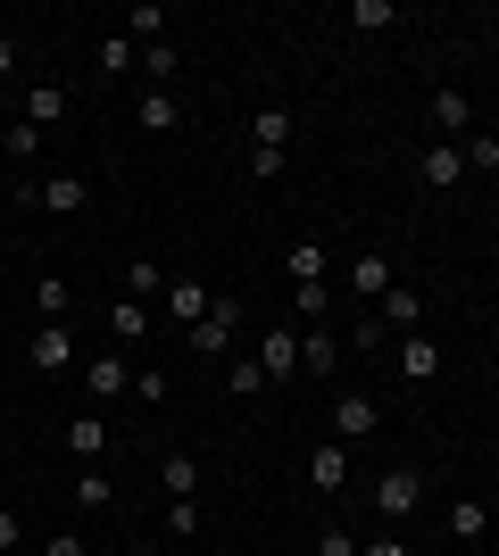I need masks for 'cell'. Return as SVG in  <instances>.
I'll return each instance as SVG.
<instances>
[{
  "label": "cell",
  "instance_id": "cell-1",
  "mask_svg": "<svg viewBox=\"0 0 499 556\" xmlns=\"http://www.w3.org/2000/svg\"><path fill=\"white\" fill-rule=\"evenodd\" d=\"M234 332H241V291H216V307L184 332V349H191V357H225V349H234Z\"/></svg>",
  "mask_w": 499,
  "mask_h": 556
},
{
  "label": "cell",
  "instance_id": "cell-2",
  "mask_svg": "<svg viewBox=\"0 0 499 556\" xmlns=\"http://www.w3.org/2000/svg\"><path fill=\"white\" fill-rule=\"evenodd\" d=\"M366 498H375V515H383V523H408V515L425 507V473H416V465H391V473H383V482L366 490Z\"/></svg>",
  "mask_w": 499,
  "mask_h": 556
},
{
  "label": "cell",
  "instance_id": "cell-3",
  "mask_svg": "<svg viewBox=\"0 0 499 556\" xmlns=\"http://www.w3.org/2000/svg\"><path fill=\"white\" fill-rule=\"evenodd\" d=\"M25 208H42V216H84L92 208V175H50V184H25Z\"/></svg>",
  "mask_w": 499,
  "mask_h": 556
},
{
  "label": "cell",
  "instance_id": "cell-4",
  "mask_svg": "<svg viewBox=\"0 0 499 556\" xmlns=\"http://www.w3.org/2000/svg\"><path fill=\"white\" fill-rule=\"evenodd\" d=\"M333 441H341V448H350V441H366V432H383V407H375V399H366V391H341V399H333Z\"/></svg>",
  "mask_w": 499,
  "mask_h": 556
},
{
  "label": "cell",
  "instance_id": "cell-5",
  "mask_svg": "<svg viewBox=\"0 0 499 556\" xmlns=\"http://www.w3.org/2000/svg\"><path fill=\"white\" fill-rule=\"evenodd\" d=\"M259 366H266V382H291V374H300V325H266L259 332Z\"/></svg>",
  "mask_w": 499,
  "mask_h": 556
},
{
  "label": "cell",
  "instance_id": "cell-6",
  "mask_svg": "<svg viewBox=\"0 0 499 556\" xmlns=\"http://www.w3.org/2000/svg\"><path fill=\"white\" fill-rule=\"evenodd\" d=\"M25 366H34V374H67L75 366V332L67 325H42L34 341H25Z\"/></svg>",
  "mask_w": 499,
  "mask_h": 556
},
{
  "label": "cell",
  "instance_id": "cell-7",
  "mask_svg": "<svg viewBox=\"0 0 499 556\" xmlns=\"http://www.w3.org/2000/svg\"><path fill=\"white\" fill-rule=\"evenodd\" d=\"M341 357H350V349H341V332H325V325H309V332H300V374L333 382V374H341Z\"/></svg>",
  "mask_w": 499,
  "mask_h": 556
},
{
  "label": "cell",
  "instance_id": "cell-8",
  "mask_svg": "<svg viewBox=\"0 0 499 556\" xmlns=\"http://www.w3.org/2000/svg\"><path fill=\"white\" fill-rule=\"evenodd\" d=\"M425 116H433V134H441V141H466V134H475V100H466V92H433Z\"/></svg>",
  "mask_w": 499,
  "mask_h": 556
},
{
  "label": "cell",
  "instance_id": "cell-9",
  "mask_svg": "<svg viewBox=\"0 0 499 556\" xmlns=\"http://www.w3.org/2000/svg\"><path fill=\"white\" fill-rule=\"evenodd\" d=\"M250 150H275V159H291V109H284V100L250 109Z\"/></svg>",
  "mask_w": 499,
  "mask_h": 556
},
{
  "label": "cell",
  "instance_id": "cell-10",
  "mask_svg": "<svg viewBox=\"0 0 499 556\" xmlns=\"http://www.w3.org/2000/svg\"><path fill=\"white\" fill-rule=\"evenodd\" d=\"M433 374H441V341H433V332H400V382L425 391Z\"/></svg>",
  "mask_w": 499,
  "mask_h": 556
},
{
  "label": "cell",
  "instance_id": "cell-11",
  "mask_svg": "<svg viewBox=\"0 0 499 556\" xmlns=\"http://www.w3.org/2000/svg\"><path fill=\"white\" fill-rule=\"evenodd\" d=\"M309 482L325 490V498H341V490H350V448H341V441H316L309 448Z\"/></svg>",
  "mask_w": 499,
  "mask_h": 556
},
{
  "label": "cell",
  "instance_id": "cell-12",
  "mask_svg": "<svg viewBox=\"0 0 499 556\" xmlns=\"http://www.w3.org/2000/svg\"><path fill=\"white\" fill-rule=\"evenodd\" d=\"M100 448H109V416H100V407L67 416V457H75V465H100Z\"/></svg>",
  "mask_w": 499,
  "mask_h": 556
},
{
  "label": "cell",
  "instance_id": "cell-13",
  "mask_svg": "<svg viewBox=\"0 0 499 556\" xmlns=\"http://www.w3.org/2000/svg\"><path fill=\"white\" fill-rule=\"evenodd\" d=\"M209 307H216V291H209V282H166V316H175V332H191V325H200V316H209Z\"/></svg>",
  "mask_w": 499,
  "mask_h": 556
},
{
  "label": "cell",
  "instance_id": "cell-14",
  "mask_svg": "<svg viewBox=\"0 0 499 556\" xmlns=\"http://www.w3.org/2000/svg\"><path fill=\"white\" fill-rule=\"evenodd\" d=\"M375 316H383L391 332H425V291H408V282H391V291L375 300Z\"/></svg>",
  "mask_w": 499,
  "mask_h": 556
},
{
  "label": "cell",
  "instance_id": "cell-15",
  "mask_svg": "<svg viewBox=\"0 0 499 556\" xmlns=\"http://www.w3.org/2000/svg\"><path fill=\"white\" fill-rule=\"evenodd\" d=\"M416 175H425L433 191H458L466 184V150H458V141H433L425 159H416Z\"/></svg>",
  "mask_w": 499,
  "mask_h": 556
},
{
  "label": "cell",
  "instance_id": "cell-16",
  "mask_svg": "<svg viewBox=\"0 0 499 556\" xmlns=\"http://www.w3.org/2000/svg\"><path fill=\"white\" fill-rule=\"evenodd\" d=\"M84 391H92V407H109L117 391H134V366H125V357H92V366H84Z\"/></svg>",
  "mask_w": 499,
  "mask_h": 556
},
{
  "label": "cell",
  "instance_id": "cell-17",
  "mask_svg": "<svg viewBox=\"0 0 499 556\" xmlns=\"http://www.w3.org/2000/svg\"><path fill=\"white\" fill-rule=\"evenodd\" d=\"M284 275H291V291H309V282H333L325 241H291V250H284Z\"/></svg>",
  "mask_w": 499,
  "mask_h": 556
},
{
  "label": "cell",
  "instance_id": "cell-18",
  "mask_svg": "<svg viewBox=\"0 0 499 556\" xmlns=\"http://www.w3.org/2000/svg\"><path fill=\"white\" fill-rule=\"evenodd\" d=\"M350 291H358V300H383V291H391V257H383V250H358L350 257Z\"/></svg>",
  "mask_w": 499,
  "mask_h": 556
},
{
  "label": "cell",
  "instance_id": "cell-19",
  "mask_svg": "<svg viewBox=\"0 0 499 556\" xmlns=\"http://www.w3.org/2000/svg\"><path fill=\"white\" fill-rule=\"evenodd\" d=\"M134 125H142V134H175V125H184V100L175 92H142L134 100Z\"/></svg>",
  "mask_w": 499,
  "mask_h": 556
},
{
  "label": "cell",
  "instance_id": "cell-20",
  "mask_svg": "<svg viewBox=\"0 0 499 556\" xmlns=\"http://www.w3.org/2000/svg\"><path fill=\"white\" fill-rule=\"evenodd\" d=\"M166 25H175V17H166V9H159V0H134V9H125V42H166Z\"/></svg>",
  "mask_w": 499,
  "mask_h": 556
},
{
  "label": "cell",
  "instance_id": "cell-21",
  "mask_svg": "<svg viewBox=\"0 0 499 556\" xmlns=\"http://www.w3.org/2000/svg\"><path fill=\"white\" fill-rule=\"evenodd\" d=\"M142 332H150V307H142V300H125V291H117V300H109V341H125V349H134Z\"/></svg>",
  "mask_w": 499,
  "mask_h": 556
},
{
  "label": "cell",
  "instance_id": "cell-22",
  "mask_svg": "<svg viewBox=\"0 0 499 556\" xmlns=\"http://www.w3.org/2000/svg\"><path fill=\"white\" fill-rule=\"evenodd\" d=\"M450 540H466V548L491 540V507H483V498H450Z\"/></svg>",
  "mask_w": 499,
  "mask_h": 556
},
{
  "label": "cell",
  "instance_id": "cell-23",
  "mask_svg": "<svg viewBox=\"0 0 499 556\" xmlns=\"http://www.w3.org/2000/svg\"><path fill=\"white\" fill-rule=\"evenodd\" d=\"M125 300H166V266L159 257H125Z\"/></svg>",
  "mask_w": 499,
  "mask_h": 556
},
{
  "label": "cell",
  "instance_id": "cell-24",
  "mask_svg": "<svg viewBox=\"0 0 499 556\" xmlns=\"http://www.w3.org/2000/svg\"><path fill=\"white\" fill-rule=\"evenodd\" d=\"M67 307H75L67 275H42V282H34V316H42V325H67Z\"/></svg>",
  "mask_w": 499,
  "mask_h": 556
},
{
  "label": "cell",
  "instance_id": "cell-25",
  "mask_svg": "<svg viewBox=\"0 0 499 556\" xmlns=\"http://www.w3.org/2000/svg\"><path fill=\"white\" fill-rule=\"evenodd\" d=\"M59 116H67V84H34V92H25V125H59Z\"/></svg>",
  "mask_w": 499,
  "mask_h": 556
},
{
  "label": "cell",
  "instance_id": "cell-26",
  "mask_svg": "<svg viewBox=\"0 0 499 556\" xmlns=\"http://www.w3.org/2000/svg\"><path fill=\"white\" fill-rule=\"evenodd\" d=\"M159 490L191 498V490H200V457H184V448H166V457H159Z\"/></svg>",
  "mask_w": 499,
  "mask_h": 556
},
{
  "label": "cell",
  "instance_id": "cell-27",
  "mask_svg": "<svg viewBox=\"0 0 499 556\" xmlns=\"http://www.w3.org/2000/svg\"><path fill=\"white\" fill-rule=\"evenodd\" d=\"M458 150H466V175H499V125H475Z\"/></svg>",
  "mask_w": 499,
  "mask_h": 556
},
{
  "label": "cell",
  "instance_id": "cell-28",
  "mask_svg": "<svg viewBox=\"0 0 499 556\" xmlns=\"http://www.w3.org/2000/svg\"><path fill=\"white\" fill-rule=\"evenodd\" d=\"M75 507H109V498H117V482H109V473H100V465H84V473H75V490H67Z\"/></svg>",
  "mask_w": 499,
  "mask_h": 556
},
{
  "label": "cell",
  "instance_id": "cell-29",
  "mask_svg": "<svg viewBox=\"0 0 499 556\" xmlns=\"http://www.w3.org/2000/svg\"><path fill=\"white\" fill-rule=\"evenodd\" d=\"M350 25H358V34H391L400 9H391V0H350Z\"/></svg>",
  "mask_w": 499,
  "mask_h": 556
},
{
  "label": "cell",
  "instance_id": "cell-30",
  "mask_svg": "<svg viewBox=\"0 0 499 556\" xmlns=\"http://www.w3.org/2000/svg\"><path fill=\"white\" fill-rule=\"evenodd\" d=\"M325 300H333L325 282H309V291H291V325H300V332H309V325H325Z\"/></svg>",
  "mask_w": 499,
  "mask_h": 556
},
{
  "label": "cell",
  "instance_id": "cell-31",
  "mask_svg": "<svg viewBox=\"0 0 499 556\" xmlns=\"http://www.w3.org/2000/svg\"><path fill=\"white\" fill-rule=\"evenodd\" d=\"M200 523H209L200 498H166V532H175V540H200Z\"/></svg>",
  "mask_w": 499,
  "mask_h": 556
},
{
  "label": "cell",
  "instance_id": "cell-32",
  "mask_svg": "<svg viewBox=\"0 0 499 556\" xmlns=\"http://www.w3.org/2000/svg\"><path fill=\"white\" fill-rule=\"evenodd\" d=\"M100 67H109V75H134V67H142V42L109 34V42H100Z\"/></svg>",
  "mask_w": 499,
  "mask_h": 556
},
{
  "label": "cell",
  "instance_id": "cell-33",
  "mask_svg": "<svg viewBox=\"0 0 499 556\" xmlns=\"http://www.w3.org/2000/svg\"><path fill=\"white\" fill-rule=\"evenodd\" d=\"M225 382H234V399H259V391H275L259 357H234V374H225Z\"/></svg>",
  "mask_w": 499,
  "mask_h": 556
},
{
  "label": "cell",
  "instance_id": "cell-34",
  "mask_svg": "<svg viewBox=\"0 0 499 556\" xmlns=\"http://www.w3.org/2000/svg\"><path fill=\"white\" fill-rule=\"evenodd\" d=\"M0 150H9V159H34V150H42V125H25V116H17V125L0 134Z\"/></svg>",
  "mask_w": 499,
  "mask_h": 556
},
{
  "label": "cell",
  "instance_id": "cell-35",
  "mask_svg": "<svg viewBox=\"0 0 499 556\" xmlns=\"http://www.w3.org/2000/svg\"><path fill=\"white\" fill-rule=\"evenodd\" d=\"M175 67H184V59H175V42H150V50H142V75H150V84H166Z\"/></svg>",
  "mask_w": 499,
  "mask_h": 556
},
{
  "label": "cell",
  "instance_id": "cell-36",
  "mask_svg": "<svg viewBox=\"0 0 499 556\" xmlns=\"http://www.w3.org/2000/svg\"><path fill=\"white\" fill-rule=\"evenodd\" d=\"M134 399H142V407H159V399H166V374H159V366H134Z\"/></svg>",
  "mask_w": 499,
  "mask_h": 556
},
{
  "label": "cell",
  "instance_id": "cell-37",
  "mask_svg": "<svg viewBox=\"0 0 499 556\" xmlns=\"http://www.w3.org/2000/svg\"><path fill=\"white\" fill-rule=\"evenodd\" d=\"M17 540H25V515H17V507H0V556H17Z\"/></svg>",
  "mask_w": 499,
  "mask_h": 556
},
{
  "label": "cell",
  "instance_id": "cell-38",
  "mask_svg": "<svg viewBox=\"0 0 499 556\" xmlns=\"http://www.w3.org/2000/svg\"><path fill=\"white\" fill-rule=\"evenodd\" d=\"M316 556H358V540L341 532V523H333V532H316Z\"/></svg>",
  "mask_w": 499,
  "mask_h": 556
},
{
  "label": "cell",
  "instance_id": "cell-39",
  "mask_svg": "<svg viewBox=\"0 0 499 556\" xmlns=\"http://www.w3.org/2000/svg\"><path fill=\"white\" fill-rule=\"evenodd\" d=\"M358 556H408V540H391V532H375V540H358Z\"/></svg>",
  "mask_w": 499,
  "mask_h": 556
},
{
  "label": "cell",
  "instance_id": "cell-40",
  "mask_svg": "<svg viewBox=\"0 0 499 556\" xmlns=\"http://www.w3.org/2000/svg\"><path fill=\"white\" fill-rule=\"evenodd\" d=\"M50 556H92V548H84V532H50Z\"/></svg>",
  "mask_w": 499,
  "mask_h": 556
},
{
  "label": "cell",
  "instance_id": "cell-41",
  "mask_svg": "<svg viewBox=\"0 0 499 556\" xmlns=\"http://www.w3.org/2000/svg\"><path fill=\"white\" fill-rule=\"evenodd\" d=\"M9 75H17V42H9V34H0V84H9Z\"/></svg>",
  "mask_w": 499,
  "mask_h": 556
}]
</instances>
